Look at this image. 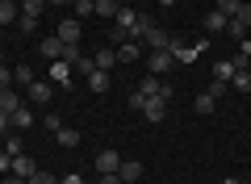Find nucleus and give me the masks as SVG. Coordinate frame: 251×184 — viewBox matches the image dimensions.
Instances as JSON below:
<instances>
[{
    "label": "nucleus",
    "mask_w": 251,
    "mask_h": 184,
    "mask_svg": "<svg viewBox=\"0 0 251 184\" xmlns=\"http://www.w3.org/2000/svg\"><path fill=\"white\" fill-rule=\"evenodd\" d=\"M226 184H243V180H239V176H226Z\"/></svg>",
    "instance_id": "obj_36"
},
{
    "label": "nucleus",
    "mask_w": 251,
    "mask_h": 184,
    "mask_svg": "<svg viewBox=\"0 0 251 184\" xmlns=\"http://www.w3.org/2000/svg\"><path fill=\"white\" fill-rule=\"evenodd\" d=\"M239 4H243V0H218V13H222V17H234Z\"/></svg>",
    "instance_id": "obj_26"
},
{
    "label": "nucleus",
    "mask_w": 251,
    "mask_h": 184,
    "mask_svg": "<svg viewBox=\"0 0 251 184\" xmlns=\"http://www.w3.org/2000/svg\"><path fill=\"white\" fill-rule=\"evenodd\" d=\"M9 167H13V155H9V151H0V172H9Z\"/></svg>",
    "instance_id": "obj_32"
},
{
    "label": "nucleus",
    "mask_w": 251,
    "mask_h": 184,
    "mask_svg": "<svg viewBox=\"0 0 251 184\" xmlns=\"http://www.w3.org/2000/svg\"><path fill=\"white\" fill-rule=\"evenodd\" d=\"M138 4H143V0H138Z\"/></svg>",
    "instance_id": "obj_40"
},
{
    "label": "nucleus",
    "mask_w": 251,
    "mask_h": 184,
    "mask_svg": "<svg viewBox=\"0 0 251 184\" xmlns=\"http://www.w3.org/2000/svg\"><path fill=\"white\" fill-rule=\"evenodd\" d=\"M88 13H97V4H92V0H75V17H88Z\"/></svg>",
    "instance_id": "obj_28"
},
{
    "label": "nucleus",
    "mask_w": 251,
    "mask_h": 184,
    "mask_svg": "<svg viewBox=\"0 0 251 184\" xmlns=\"http://www.w3.org/2000/svg\"><path fill=\"white\" fill-rule=\"evenodd\" d=\"M17 4H13V0H0V26H9V21H17Z\"/></svg>",
    "instance_id": "obj_23"
},
{
    "label": "nucleus",
    "mask_w": 251,
    "mask_h": 184,
    "mask_svg": "<svg viewBox=\"0 0 251 184\" xmlns=\"http://www.w3.org/2000/svg\"><path fill=\"white\" fill-rule=\"evenodd\" d=\"M92 163H97V176H105V172H117V167H122V155H117V151H100Z\"/></svg>",
    "instance_id": "obj_6"
},
{
    "label": "nucleus",
    "mask_w": 251,
    "mask_h": 184,
    "mask_svg": "<svg viewBox=\"0 0 251 184\" xmlns=\"http://www.w3.org/2000/svg\"><path fill=\"white\" fill-rule=\"evenodd\" d=\"M4 134H13V126H9V113H0V138Z\"/></svg>",
    "instance_id": "obj_33"
},
{
    "label": "nucleus",
    "mask_w": 251,
    "mask_h": 184,
    "mask_svg": "<svg viewBox=\"0 0 251 184\" xmlns=\"http://www.w3.org/2000/svg\"><path fill=\"white\" fill-rule=\"evenodd\" d=\"M234 71H239V67H234V59H218L214 63V84H230Z\"/></svg>",
    "instance_id": "obj_9"
},
{
    "label": "nucleus",
    "mask_w": 251,
    "mask_h": 184,
    "mask_svg": "<svg viewBox=\"0 0 251 184\" xmlns=\"http://www.w3.org/2000/svg\"><path fill=\"white\" fill-rule=\"evenodd\" d=\"M4 151H9V155H13V159H17V155H21V138H17V134H4Z\"/></svg>",
    "instance_id": "obj_27"
},
{
    "label": "nucleus",
    "mask_w": 251,
    "mask_h": 184,
    "mask_svg": "<svg viewBox=\"0 0 251 184\" xmlns=\"http://www.w3.org/2000/svg\"><path fill=\"white\" fill-rule=\"evenodd\" d=\"M92 63H97L100 71H113L117 67V51H97V54H92Z\"/></svg>",
    "instance_id": "obj_19"
},
{
    "label": "nucleus",
    "mask_w": 251,
    "mask_h": 184,
    "mask_svg": "<svg viewBox=\"0 0 251 184\" xmlns=\"http://www.w3.org/2000/svg\"><path fill=\"white\" fill-rule=\"evenodd\" d=\"M230 84H234V88H243V92H247V88H251V71H234V79H230Z\"/></svg>",
    "instance_id": "obj_29"
},
{
    "label": "nucleus",
    "mask_w": 251,
    "mask_h": 184,
    "mask_svg": "<svg viewBox=\"0 0 251 184\" xmlns=\"http://www.w3.org/2000/svg\"><path fill=\"white\" fill-rule=\"evenodd\" d=\"M117 176H122V184H134V180H143V163H138V159H122Z\"/></svg>",
    "instance_id": "obj_7"
},
{
    "label": "nucleus",
    "mask_w": 251,
    "mask_h": 184,
    "mask_svg": "<svg viewBox=\"0 0 251 184\" xmlns=\"http://www.w3.org/2000/svg\"><path fill=\"white\" fill-rule=\"evenodd\" d=\"M143 113H147V122H163V117H168V101H159V97H147Z\"/></svg>",
    "instance_id": "obj_8"
},
{
    "label": "nucleus",
    "mask_w": 251,
    "mask_h": 184,
    "mask_svg": "<svg viewBox=\"0 0 251 184\" xmlns=\"http://www.w3.org/2000/svg\"><path fill=\"white\" fill-rule=\"evenodd\" d=\"M0 184H25V180H21V176H9V180H0Z\"/></svg>",
    "instance_id": "obj_35"
},
{
    "label": "nucleus",
    "mask_w": 251,
    "mask_h": 184,
    "mask_svg": "<svg viewBox=\"0 0 251 184\" xmlns=\"http://www.w3.org/2000/svg\"><path fill=\"white\" fill-rule=\"evenodd\" d=\"M38 51H42V59L59 63V54H63V42H59V38H42V42H38Z\"/></svg>",
    "instance_id": "obj_13"
},
{
    "label": "nucleus",
    "mask_w": 251,
    "mask_h": 184,
    "mask_svg": "<svg viewBox=\"0 0 251 184\" xmlns=\"http://www.w3.org/2000/svg\"><path fill=\"white\" fill-rule=\"evenodd\" d=\"M25 184H59V180H54V176L50 172H34V176H29V180Z\"/></svg>",
    "instance_id": "obj_30"
},
{
    "label": "nucleus",
    "mask_w": 251,
    "mask_h": 184,
    "mask_svg": "<svg viewBox=\"0 0 251 184\" xmlns=\"http://www.w3.org/2000/svg\"><path fill=\"white\" fill-rule=\"evenodd\" d=\"M100 184H122V176H117V172H105V176H100Z\"/></svg>",
    "instance_id": "obj_34"
},
{
    "label": "nucleus",
    "mask_w": 251,
    "mask_h": 184,
    "mask_svg": "<svg viewBox=\"0 0 251 184\" xmlns=\"http://www.w3.org/2000/svg\"><path fill=\"white\" fill-rule=\"evenodd\" d=\"M80 59H84V54H80V42H63V54H59V63H72V67H75Z\"/></svg>",
    "instance_id": "obj_21"
},
{
    "label": "nucleus",
    "mask_w": 251,
    "mask_h": 184,
    "mask_svg": "<svg viewBox=\"0 0 251 184\" xmlns=\"http://www.w3.org/2000/svg\"><path fill=\"white\" fill-rule=\"evenodd\" d=\"M9 172H13V176H21V180H29V176H34L38 167H34V159H25V155H17V159H13V167H9Z\"/></svg>",
    "instance_id": "obj_16"
},
{
    "label": "nucleus",
    "mask_w": 251,
    "mask_h": 184,
    "mask_svg": "<svg viewBox=\"0 0 251 184\" xmlns=\"http://www.w3.org/2000/svg\"><path fill=\"white\" fill-rule=\"evenodd\" d=\"M46 9V0H21V17H38Z\"/></svg>",
    "instance_id": "obj_24"
},
{
    "label": "nucleus",
    "mask_w": 251,
    "mask_h": 184,
    "mask_svg": "<svg viewBox=\"0 0 251 184\" xmlns=\"http://www.w3.org/2000/svg\"><path fill=\"white\" fill-rule=\"evenodd\" d=\"M13 79H17V84H25V88L34 84V71H29V63H21V67L13 71Z\"/></svg>",
    "instance_id": "obj_25"
},
{
    "label": "nucleus",
    "mask_w": 251,
    "mask_h": 184,
    "mask_svg": "<svg viewBox=\"0 0 251 184\" xmlns=\"http://www.w3.org/2000/svg\"><path fill=\"white\" fill-rule=\"evenodd\" d=\"M247 29H251V4H239V13L230 17L226 34H234V38H247Z\"/></svg>",
    "instance_id": "obj_2"
},
{
    "label": "nucleus",
    "mask_w": 251,
    "mask_h": 184,
    "mask_svg": "<svg viewBox=\"0 0 251 184\" xmlns=\"http://www.w3.org/2000/svg\"><path fill=\"white\" fill-rule=\"evenodd\" d=\"M46 4H67V0H46Z\"/></svg>",
    "instance_id": "obj_37"
},
{
    "label": "nucleus",
    "mask_w": 251,
    "mask_h": 184,
    "mask_svg": "<svg viewBox=\"0 0 251 184\" xmlns=\"http://www.w3.org/2000/svg\"><path fill=\"white\" fill-rule=\"evenodd\" d=\"M0 88H13V71L4 67V63H0Z\"/></svg>",
    "instance_id": "obj_31"
},
{
    "label": "nucleus",
    "mask_w": 251,
    "mask_h": 184,
    "mask_svg": "<svg viewBox=\"0 0 251 184\" xmlns=\"http://www.w3.org/2000/svg\"><path fill=\"white\" fill-rule=\"evenodd\" d=\"M134 59H143V46L138 42H122L117 46V63H134Z\"/></svg>",
    "instance_id": "obj_15"
},
{
    "label": "nucleus",
    "mask_w": 251,
    "mask_h": 184,
    "mask_svg": "<svg viewBox=\"0 0 251 184\" xmlns=\"http://www.w3.org/2000/svg\"><path fill=\"white\" fill-rule=\"evenodd\" d=\"M243 71H251V54H247V67H243Z\"/></svg>",
    "instance_id": "obj_39"
},
{
    "label": "nucleus",
    "mask_w": 251,
    "mask_h": 184,
    "mask_svg": "<svg viewBox=\"0 0 251 184\" xmlns=\"http://www.w3.org/2000/svg\"><path fill=\"white\" fill-rule=\"evenodd\" d=\"M25 97H29V101H34V105H46V101H50V97H54V88H50V84H46V79H34V84H29V88H25Z\"/></svg>",
    "instance_id": "obj_5"
},
{
    "label": "nucleus",
    "mask_w": 251,
    "mask_h": 184,
    "mask_svg": "<svg viewBox=\"0 0 251 184\" xmlns=\"http://www.w3.org/2000/svg\"><path fill=\"white\" fill-rule=\"evenodd\" d=\"M147 67H151V76H168V71L176 67V59H172V51H151Z\"/></svg>",
    "instance_id": "obj_3"
},
{
    "label": "nucleus",
    "mask_w": 251,
    "mask_h": 184,
    "mask_svg": "<svg viewBox=\"0 0 251 184\" xmlns=\"http://www.w3.org/2000/svg\"><path fill=\"white\" fill-rule=\"evenodd\" d=\"M80 34H84V21L80 17H67V21H59V42H80Z\"/></svg>",
    "instance_id": "obj_4"
},
{
    "label": "nucleus",
    "mask_w": 251,
    "mask_h": 184,
    "mask_svg": "<svg viewBox=\"0 0 251 184\" xmlns=\"http://www.w3.org/2000/svg\"><path fill=\"white\" fill-rule=\"evenodd\" d=\"M88 88H92V92H109V71L92 67V71H88Z\"/></svg>",
    "instance_id": "obj_18"
},
{
    "label": "nucleus",
    "mask_w": 251,
    "mask_h": 184,
    "mask_svg": "<svg viewBox=\"0 0 251 184\" xmlns=\"http://www.w3.org/2000/svg\"><path fill=\"white\" fill-rule=\"evenodd\" d=\"M9 126H13V130H29V126H34V113H29L25 105L13 109V113H9Z\"/></svg>",
    "instance_id": "obj_12"
},
{
    "label": "nucleus",
    "mask_w": 251,
    "mask_h": 184,
    "mask_svg": "<svg viewBox=\"0 0 251 184\" xmlns=\"http://www.w3.org/2000/svg\"><path fill=\"white\" fill-rule=\"evenodd\" d=\"M25 101H21V92H13V88H0V113H13V109H21Z\"/></svg>",
    "instance_id": "obj_11"
},
{
    "label": "nucleus",
    "mask_w": 251,
    "mask_h": 184,
    "mask_svg": "<svg viewBox=\"0 0 251 184\" xmlns=\"http://www.w3.org/2000/svg\"><path fill=\"white\" fill-rule=\"evenodd\" d=\"M113 38H117V42H134V38H138V13L130 9V4L117 9V17H113Z\"/></svg>",
    "instance_id": "obj_1"
},
{
    "label": "nucleus",
    "mask_w": 251,
    "mask_h": 184,
    "mask_svg": "<svg viewBox=\"0 0 251 184\" xmlns=\"http://www.w3.org/2000/svg\"><path fill=\"white\" fill-rule=\"evenodd\" d=\"M201 26H205V34H222V29H226V26H230V17H222V13H218V9H214V13H209V17H205V21H201Z\"/></svg>",
    "instance_id": "obj_17"
},
{
    "label": "nucleus",
    "mask_w": 251,
    "mask_h": 184,
    "mask_svg": "<svg viewBox=\"0 0 251 184\" xmlns=\"http://www.w3.org/2000/svg\"><path fill=\"white\" fill-rule=\"evenodd\" d=\"M159 4H163V9H168V4H176V0H159Z\"/></svg>",
    "instance_id": "obj_38"
},
{
    "label": "nucleus",
    "mask_w": 251,
    "mask_h": 184,
    "mask_svg": "<svg viewBox=\"0 0 251 184\" xmlns=\"http://www.w3.org/2000/svg\"><path fill=\"white\" fill-rule=\"evenodd\" d=\"M193 109H197L201 117H209V113H214V109H218V97H214V92H209V88H205V92H201V97L193 101Z\"/></svg>",
    "instance_id": "obj_14"
},
{
    "label": "nucleus",
    "mask_w": 251,
    "mask_h": 184,
    "mask_svg": "<svg viewBox=\"0 0 251 184\" xmlns=\"http://www.w3.org/2000/svg\"><path fill=\"white\" fill-rule=\"evenodd\" d=\"M54 138H59V147H67V151H72V147H80V130H72V126H54Z\"/></svg>",
    "instance_id": "obj_10"
},
{
    "label": "nucleus",
    "mask_w": 251,
    "mask_h": 184,
    "mask_svg": "<svg viewBox=\"0 0 251 184\" xmlns=\"http://www.w3.org/2000/svg\"><path fill=\"white\" fill-rule=\"evenodd\" d=\"M92 4H97V17H109V21H113V17H117V9H122L117 0H92Z\"/></svg>",
    "instance_id": "obj_22"
},
{
    "label": "nucleus",
    "mask_w": 251,
    "mask_h": 184,
    "mask_svg": "<svg viewBox=\"0 0 251 184\" xmlns=\"http://www.w3.org/2000/svg\"><path fill=\"white\" fill-rule=\"evenodd\" d=\"M72 79V63H50V84H67Z\"/></svg>",
    "instance_id": "obj_20"
}]
</instances>
